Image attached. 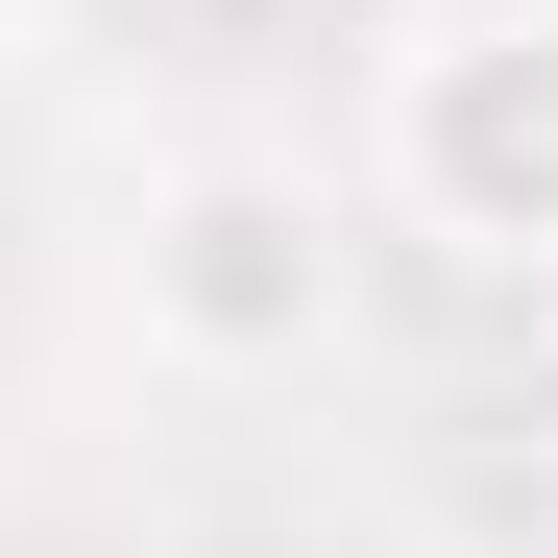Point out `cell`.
Masks as SVG:
<instances>
[{
  "label": "cell",
  "mask_w": 558,
  "mask_h": 558,
  "mask_svg": "<svg viewBox=\"0 0 558 558\" xmlns=\"http://www.w3.org/2000/svg\"><path fill=\"white\" fill-rule=\"evenodd\" d=\"M364 219L340 170H292V146H170L146 170V219H122V316H146V364H195V389H316V364L364 340Z\"/></svg>",
  "instance_id": "6da1fadb"
},
{
  "label": "cell",
  "mask_w": 558,
  "mask_h": 558,
  "mask_svg": "<svg viewBox=\"0 0 558 558\" xmlns=\"http://www.w3.org/2000/svg\"><path fill=\"white\" fill-rule=\"evenodd\" d=\"M364 219L437 267H558V0H413L364 73Z\"/></svg>",
  "instance_id": "7a4b0ae2"
},
{
  "label": "cell",
  "mask_w": 558,
  "mask_h": 558,
  "mask_svg": "<svg viewBox=\"0 0 558 558\" xmlns=\"http://www.w3.org/2000/svg\"><path fill=\"white\" fill-rule=\"evenodd\" d=\"M25 49H49V0H0V73H25Z\"/></svg>",
  "instance_id": "3957f363"
}]
</instances>
